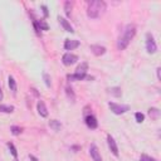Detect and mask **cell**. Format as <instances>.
I'll use <instances>...</instances> for the list:
<instances>
[{
  "mask_svg": "<svg viewBox=\"0 0 161 161\" xmlns=\"http://www.w3.org/2000/svg\"><path fill=\"white\" fill-rule=\"evenodd\" d=\"M135 35H136V26L133 24H127L125 26V29L122 30V34L119 35L118 40H117V48L119 50L126 49Z\"/></svg>",
  "mask_w": 161,
  "mask_h": 161,
  "instance_id": "obj_1",
  "label": "cell"
},
{
  "mask_svg": "<svg viewBox=\"0 0 161 161\" xmlns=\"http://www.w3.org/2000/svg\"><path fill=\"white\" fill-rule=\"evenodd\" d=\"M65 93H67V97H68V99L70 101V102H75V94H74V92H73V88L70 87V86H67L65 87Z\"/></svg>",
  "mask_w": 161,
  "mask_h": 161,
  "instance_id": "obj_18",
  "label": "cell"
},
{
  "mask_svg": "<svg viewBox=\"0 0 161 161\" xmlns=\"http://www.w3.org/2000/svg\"><path fill=\"white\" fill-rule=\"evenodd\" d=\"M33 25H34V29H35V33H36V34L39 35V34H40V29H39V26H38V23H36V20H35V19L33 20Z\"/></svg>",
  "mask_w": 161,
  "mask_h": 161,
  "instance_id": "obj_29",
  "label": "cell"
},
{
  "mask_svg": "<svg viewBox=\"0 0 161 161\" xmlns=\"http://www.w3.org/2000/svg\"><path fill=\"white\" fill-rule=\"evenodd\" d=\"M40 8H42V10H43V14H44V18H48V15H49V11H48V8H47L45 5H42Z\"/></svg>",
  "mask_w": 161,
  "mask_h": 161,
  "instance_id": "obj_28",
  "label": "cell"
},
{
  "mask_svg": "<svg viewBox=\"0 0 161 161\" xmlns=\"http://www.w3.org/2000/svg\"><path fill=\"white\" fill-rule=\"evenodd\" d=\"M14 106H10V104H3L0 103V112L3 113H13L14 112Z\"/></svg>",
  "mask_w": 161,
  "mask_h": 161,
  "instance_id": "obj_20",
  "label": "cell"
},
{
  "mask_svg": "<svg viewBox=\"0 0 161 161\" xmlns=\"http://www.w3.org/2000/svg\"><path fill=\"white\" fill-rule=\"evenodd\" d=\"M13 161H18V158H14V160H13Z\"/></svg>",
  "mask_w": 161,
  "mask_h": 161,
  "instance_id": "obj_33",
  "label": "cell"
},
{
  "mask_svg": "<svg viewBox=\"0 0 161 161\" xmlns=\"http://www.w3.org/2000/svg\"><path fill=\"white\" fill-rule=\"evenodd\" d=\"M107 143H108V147H109L111 152H112L116 157H118V147H117V143H116L114 138H113L111 135H107Z\"/></svg>",
  "mask_w": 161,
  "mask_h": 161,
  "instance_id": "obj_6",
  "label": "cell"
},
{
  "mask_svg": "<svg viewBox=\"0 0 161 161\" xmlns=\"http://www.w3.org/2000/svg\"><path fill=\"white\" fill-rule=\"evenodd\" d=\"M91 50H92V53L94 54V55H97V57H101V55H103L104 53H106V47H103V45H99V44H92L91 45Z\"/></svg>",
  "mask_w": 161,
  "mask_h": 161,
  "instance_id": "obj_12",
  "label": "cell"
},
{
  "mask_svg": "<svg viewBox=\"0 0 161 161\" xmlns=\"http://www.w3.org/2000/svg\"><path fill=\"white\" fill-rule=\"evenodd\" d=\"M84 119H86V125H87L88 128L96 130V128L98 127V121H97V118H96L93 114H87Z\"/></svg>",
  "mask_w": 161,
  "mask_h": 161,
  "instance_id": "obj_7",
  "label": "cell"
},
{
  "mask_svg": "<svg viewBox=\"0 0 161 161\" xmlns=\"http://www.w3.org/2000/svg\"><path fill=\"white\" fill-rule=\"evenodd\" d=\"M140 161H157L155 157H151V156H148V155H146V153H142L141 156H140Z\"/></svg>",
  "mask_w": 161,
  "mask_h": 161,
  "instance_id": "obj_26",
  "label": "cell"
},
{
  "mask_svg": "<svg viewBox=\"0 0 161 161\" xmlns=\"http://www.w3.org/2000/svg\"><path fill=\"white\" fill-rule=\"evenodd\" d=\"M77 62H78V55H75V54L65 53V54L62 57V63H63L64 65H67V67L73 65V64L77 63Z\"/></svg>",
  "mask_w": 161,
  "mask_h": 161,
  "instance_id": "obj_5",
  "label": "cell"
},
{
  "mask_svg": "<svg viewBox=\"0 0 161 161\" xmlns=\"http://www.w3.org/2000/svg\"><path fill=\"white\" fill-rule=\"evenodd\" d=\"M29 157H30V160H31V161H39V160H38L35 156H33V155H29Z\"/></svg>",
  "mask_w": 161,
  "mask_h": 161,
  "instance_id": "obj_31",
  "label": "cell"
},
{
  "mask_svg": "<svg viewBox=\"0 0 161 161\" xmlns=\"http://www.w3.org/2000/svg\"><path fill=\"white\" fill-rule=\"evenodd\" d=\"M43 79H44V83L47 87H50L52 86V79H50V75L45 72H43Z\"/></svg>",
  "mask_w": 161,
  "mask_h": 161,
  "instance_id": "obj_23",
  "label": "cell"
},
{
  "mask_svg": "<svg viewBox=\"0 0 161 161\" xmlns=\"http://www.w3.org/2000/svg\"><path fill=\"white\" fill-rule=\"evenodd\" d=\"M36 111H38L40 117H48V109L45 107V103L42 99H39L36 103Z\"/></svg>",
  "mask_w": 161,
  "mask_h": 161,
  "instance_id": "obj_13",
  "label": "cell"
},
{
  "mask_svg": "<svg viewBox=\"0 0 161 161\" xmlns=\"http://www.w3.org/2000/svg\"><path fill=\"white\" fill-rule=\"evenodd\" d=\"M106 9H107V4L104 1H102V0H92V1L88 3L87 15L91 19H97L101 15L104 14Z\"/></svg>",
  "mask_w": 161,
  "mask_h": 161,
  "instance_id": "obj_2",
  "label": "cell"
},
{
  "mask_svg": "<svg viewBox=\"0 0 161 161\" xmlns=\"http://www.w3.org/2000/svg\"><path fill=\"white\" fill-rule=\"evenodd\" d=\"M79 40H75V39H65L64 42V49L65 50H73L75 48L79 47Z\"/></svg>",
  "mask_w": 161,
  "mask_h": 161,
  "instance_id": "obj_11",
  "label": "cell"
},
{
  "mask_svg": "<svg viewBox=\"0 0 161 161\" xmlns=\"http://www.w3.org/2000/svg\"><path fill=\"white\" fill-rule=\"evenodd\" d=\"M89 155H91V157H92V160H93V161H102L101 152H99L98 147H97L94 143H93V145H91V147H89Z\"/></svg>",
  "mask_w": 161,
  "mask_h": 161,
  "instance_id": "obj_8",
  "label": "cell"
},
{
  "mask_svg": "<svg viewBox=\"0 0 161 161\" xmlns=\"http://www.w3.org/2000/svg\"><path fill=\"white\" fill-rule=\"evenodd\" d=\"M49 127H50L53 131L58 132V131H60V128H62V123H60V121H58V119H50V121H49Z\"/></svg>",
  "mask_w": 161,
  "mask_h": 161,
  "instance_id": "obj_17",
  "label": "cell"
},
{
  "mask_svg": "<svg viewBox=\"0 0 161 161\" xmlns=\"http://www.w3.org/2000/svg\"><path fill=\"white\" fill-rule=\"evenodd\" d=\"M21 131H23V130H21L19 126H11V127H10V132H11V135H14V136L20 135Z\"/></svg>",
  "mask_w": 161,
  "mask_h": 161,
  "instance_id": "obj_24",
  "label": "cell"
},
{
  "mask_svg": "<svg viewBox=\"0 0 161 161\" xmlns=\"http://www.w3.org/2000/svg\"><path fill=\"white\" fill-rule=\"evenodd\" d=\"M70 9H72V3L70 1H65L64 3V11H65L67 16H70Z\"/></svg>",
  "mask_w": 161,
  "mask_h": 161,
  "instance_id": "obj_25",
  "label": "cell"
},
{
  "mask_svg": "<svg viewBox=\"0 0 161 161\" xmlns=\"http://www.w3.org/2000/svg\"><path fill=\"white\" fill-rule=\"evenodd\" d=\"M160 70H161L160 68H157V69H156V73H157V79H158V80L161 79V75H160Z\"/></svg>",
  "mask_w": 161,
  "mask_h": 161,
  "instance_id": "obj_30",
  "label": "cell"
},
{
  "mask_svg": "<svg viewBox=\"0 0 161 161\" xmlns=\"http://www.w3.org/2000/svg\"><path fill=\"white\" fill-rule=\"evenodd\" d=\"M87 70H88V63H87V62H82V63L77 67L75 73H78V74H87Z\"/></svg>",
  "mask_w": 161,
  "mask_h": 161,
  "instance_id": "obj_16",
  "label": "cell"
},
{
  "mask_svg": "<svg viewBox=\"0 0 161 161\" xmlns=\"http://www.w3.org/2000/svg\"><path fill=\"white\" fill-rule=\"evenodd\" d=\"M36 23H38V26H39V29H40V30H48V29H49V25L45 23V20H44V19L36 20Z\"/></svg>",
  "mask_w": 161,
  "mask_h": 161,
  "instance_id": "obj_22",
  "label": "cell"
},
{
  "mask_svg": "<svg viewBox=\"0 0 161 161\" xmlns=\"http://www.w3.org/2000/svg\"><path fill=\"white\" fill-rule=\"evenodd\" d=\"M8 86H9V88H10V91L13 92V94H16V80L14 79V77L13 75H9L8 77Z\"/></svg>",
  "mask_w": 161,
  "mask_h": 161,
  "instance_id": "obj_15",
  "label": "cell"
},
{
  "mask_svg": "<svg viewBox=\"0 0 161 161\" xmlns=\"http://www.w3.org/2000/svg\"><path fill=\"white\" fill-rule=\"evenodd\" d=\"M6 146H8L9 151H10V153L14 156V158H16V157H18V151H16V148H15L14 143H13V142H8V143H6Z\"/></svg>",
  "mask_w": 161,
  "mask_h": 161,
  "instance_id": "obj_21",
  "label": "cell"
},
{
  "mask_svg": "<svg viewBox=\"0 0 161 161\" xmlns=\"http://www.w3.org/2000/svg\"><path fill=\"white\" fill-rule=\"evenodd\" d=\"M58 21H59V24L63 26V29L65 30V31H68V33H74V29H73V26L70 25V23L67 20V19H64L63 16H58Z\"/></svg>",
  "mask_w": 161,
  "mask_h": 161,
  "instance_id": "obj_10",
  "label": "cell"
},
{
  "mask_svg": "<svg viewBox=\"0 0 161 161\" xmlns=\"http://www.w3.org/2000/svg\"><path fill=\"white\" fill-rule=\"evenodd\" d=\"M148 116L152 118V119H157L160 117V109L156 108V107H151L148 109Z\"/></svg>",
  "mask_w": 161,
  "mask_h": 161,
  "instance_id": "obj_19",
  "label": "cell"
},
{
  "mask_svg": "<svg viewBox=\"0 0 161 161\" xmlns=\"http://www.w3.org/2000/svg\"><path fill=\"white\" fill-rule=\"evenodd\" d=\"M3 91H1V87H0V101H3Z\"/></svg>",
  "mask_w": 161,
  "mask_h": 161,
  "instance_id": "obj_32",
  "label": "cell"
},
{
  "mask_svg": "<svg viewBox=\"0 0 161 161\" xmlns=\"http://www.w3.org/2000/svg\"><path fill=\"white\" fill-rule=\"evenodd\" d=\"M146 50L148 54H153L156 53L157 50V45H156V42L153 39V35L151 33H147L146 34Z\"/></svg>",
  "mask_w": 161,
  "mask_h": 161,
  "instance_id": "obj_4",
  "label": "cell"
},
{
  "mask_svg": "<svg viewBox=\"0 0 161 161\" xmlns=\"http://www.w3.org/2000/svg\"><path fill=\"white\" fill-rule=\"evenodd\" d=\"M108 107L114 114H123L130 109V106L119 104V103H114V102H108Z\"/></svg>",
  "mask_w": 161,
  "mask_h": 161,
  "instance_id": "obj_3",
  "label": "cell"
},
{
  "mask_svg": "<svg viewBox=\"0 0 161 161\" xmlns=\"http://www.w3.org/2000/svg\"><path fill=\"white\" fill-rule=\"evenodd\" d=\"M107 93L111 94V96H113V97H116V98H118V97L122 96V91H121L119 87H111V88H107Z\"/></svg>",
  "mask_w": 161,
  "mask_h": 161,
  "instance_id": "obj_14",
  "label": "cell"
},
{
  "mask_svg": "<svg viewBox=\"0 0 161 161\" xmlns=\"http://www.w3.org/2000/svg\"><path fill=\"white\" fill-rule=\"evenodd\" d=\"M135 118H136V122H137V123H142L143 119H145V116H143V113L137 112V113L135 114Z\"/></svg>",
  "mask_w": 161,
  "mask_h": 161,
  "instance_id": "obj_27",
  "label": "cell"
},
{
  "mask_svg": "<svg viewBox=\"0 0 161 161\" xmlns=\"http://www.w3.org/2000/svg\"><path fill=\"white\" fill-rule=\"evenodd\" d=\"M67 79L70 82H75V80H83V79H93V77H89L87 74H78V73H73V74H68Z\"/></svg>",
  "mask_w": 161,
  "mask_h": 161,
  "instance_id": "obj_9",
  "label": "cell"
}]
</instances>
